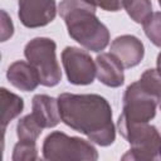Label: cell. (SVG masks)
I'll return each mask as SVG.
<instances>
[{
    "instance_id": "cell-1",
    "label": "cell",
    "mask_w": 161,
    "mask_h": 161,
    "mask_svg": "<svg viewBox=\"0 0 161 161\" xmlns=\"http://www.w3.org/2000/svg\"><path fill=\"white\" fill-rule=\"evenodd\" d=\"M60 119L64 125L88 137L98 146L106 147L116 140L112 108L99 94L60 93L58 97Z\"/></svg>"
},
{
    "instance_id": "cell-2",
    "label": "cell",
    "mask_w": 161,
    "mask_h": 161,
    "mask_svg": "<svg viewBox=\"0 0 161 161\" xmlns=\"http://www.w3.org/2000/svg\"><path fill=\"white\" fill-rule=\"evenodd\" d=\"M59 14L69 36L84 49L98 53L109 44V30L96 15V6L87 0H62Z\"/></svg>"
},
{
    "instance_id": "cell-3",
    "label": "cell",
    "mask_w": 161,
    "mask_h": 161,
    "mask_svg": "<svg viewBox=\"0 0 161 161\" xmlns=\"http://www.w3.org/2000/svg\"><path fill=\"white\" fill-rule=\"evenodd\" d=\"M117 127L131 148L122 160H161V133L148 122H130L118 117Z\"/></svg>"
},
{
    "instance_id": "cell-4",
    "label": "cell",
    "mask_w": 161,
    "mask_h": 161,
    "mask_svg": "<svg viewBox=\"0 0 161 161\" xmlns=\"http://www.w3.org/2000/svg\"><path fill=\"white\" fill-rule=\"evenodd\" d=\"M57 44L53 39L38 36L26 43L24 55L39 74L40 84L54 87L62 80V70L57 60Z\"/></svg>"
},
{
    "instance_id": "cell-5",
    "label": "cell",
    "mask_w": 161,
    "mask_h": 161,
    "mask_svg": "<svg viewBox=\"0 0 161 161\" xmlns=\"http://www.w3.org/2000/svg\"><path fill=\"white\" fill-rule=\"evenodd\" d=\"M43 157L49 161L63 160H89L98 158L97 148L80 137L68 136L64 132L54 131L43 142Z\"/></svg>"
},
{
    "instance_id": "cell-6",
    "label": "cell",
    "mask_w": 161,
    "mask_h": 161,
    "mask_svg": "<svg viewBox=\"0 0 161 161\" xmlns=\"http://www.w3.org/2000/svg\"><path fill=\"white\" fill-rule=\"evenodd\" d=\"M158 99L148 93L140 82L131 83L123 94V108L119 114L130 122H148L156 116Z\"/></svg>"
},
{
    "instance_id": "cell-7",
    "label": "cell",
    "mask_w": 161,
    "mask_h": 161,
    "mask_svg": "<svg viewBox=\"0 0 161 161\" xmlns=\"http://www.w3.org/2000/svg\"><path fill=\"white\" fill-rule=\"evenodd\" d=\"M62 63L69 83L75 86L92 84L96 78V60L83 49L65 47L62 52Z\"/></svg>"
},
{
    "instance_id": "cell-8",
    "label": "cell",
    "mask_w": 161,
    "mask_h": 161,
    "mask_svg": "<svg viewBox=\"0 0 161 161\" xmlns=\"http://www.w3.org/2000/svg\"><path fill=\"white\" fill-rule=\"evenodd\" d=\"M55 15V0H18V16L26 28L45 26L54 20Z\"/></svg>"
},
{
    "instance_id": "cell-9",
    "label": "cell",
    "mask_w": 161,
    "mask_h": 161,
    "mask_svg": "<svg viewBox=\"0 0 161 161\" xmlns=\"http://www.w3.org/2000/svg\"><path fill=\"white\" fill-rule=\"evenodd\" d=\"M109 53H112L122 63L125 69H128L141 63L145 55V47L137 36L125 34L112 40Z\"/></svg>"
},
{
    "instance_id": "cell-10",
    "label": "cell",
    "mask_w": 161,
    "mask_h": 161,
    "mask_svg": "<svg viewBox=\"0 0 161 161\" xmlns=\"http://www.w3.org/2000/svg\"><path fill=\"white\" fill-rule=\"evenodd\" d=\"M122 63L112 53H101L96 58V77L107 87L117 88L125 82Z\"/></svg>"
},
{
    "instance_id": "cell-11",
    "label": "cell",
    "mask_w": 161,
    "mask_h": 161,
    "mask_svg": "<svg viewBox=\"0 0 161 161\" xmlns=\"http://www.w3.org/2000/svg\"><path fill=\"white\" fill-rule=\"evenodd\" d=\"M31 114L43 128H53L62 119L59 114L58 98L47 94H35L31 99Z\"/></svg>"
},
{
    "instance_id": "cell-12",
    "label": "cell",
    "mask_w": 161,
    "mask_h": 161,
    "mask_svg": "<svg viewBox=\"0 0 161 161\" xmlns=\"http://www.w3.org/2000/svg\"><path fill=\"white\" fill-rule=\"evenodd\" d=\"M6 78L11 86L24 92H31L40 84L39 74L35 68L29 62L24 60L11 63L6 70Z\"/></svg>"
},
{
    "instance_id": "cell-13",
    "label": "cell",
    "mask_w": 161,
    "mask_h": 161,
    "mask_svg": "<svg viewBox=\"0 0 161 161\" xmlns=\"http://www.w3.org/2000/svg\"><path fill=\"white\" fill-rule=\"evenodd\" d=\"M1 93V103H3V117H1V125H3V131H5L6 126L15 118L18 117L24 108V101L21 97L18 94L8 91L6 88L0 89Z\"/></svg>"
},
{
    "instance_id": "cell-14",
    "label": "cell",
    "mask_w": 161,
    "mask_h": 161,
    "mask_svg": "<svg viewBox=\"0 0 161 161\" xmlns=\"http://www.w3.org/2000/svg\"><path fill=\"white\" fill-rule=\"evenodd\" d=\"M122 8L137 24H143L152 15L151 0H122Z\"/></svg>"
},
{
    "instance_id": "cell-15",
    "label": "cell",
    "mask_w": 161,
    "mask_h": 161,
    "mask_svg": "<svg viewBox=\"0 0 161 161\" xmlns=\"http://www.w3.org/2000/svg\"><path fill=\"white\" fill-rule=\"evenodd\" d=\"M43 131V127L30 113L18 121L16 136L20 141H36Z\"/></svg>"
},
{
    "instance_id": "cell-16",
    "label": "cell",
    "mask_w": 161,
    "mask_h": 161,
    "mask_svg": "<svg viewBox=\"0 0 161 161\" xmlns=\"http://www.w3.org/2000/svg\"><path fill=\"white\" fill-rule=\"evenodd\" d=\"M140 84L152 96H155L158 102L161 99V74L157 69H146L141 78L138 79Z\"/></svg>"
},
{
    "instance_id": "cell-17",
    "label": "cell",
    "mask_w": 161,
    "mask_h": 161,
    "mask_svg": "<svg viewBox=\"0 0 161 161\" xmlns=\"http://www.w3.org/2000/svg\"><path fill=\"white\" fill-rule=\"evenodd\" d=\"M13 161H34L38 160V148L35 141H20L13 150Z\"/></svg>"
},
{
    "instance_id": "cell-18",
    "label": "cell",
    "mask_w": 161,
    "mask_h": 161,
    "mask_svg": "<svg viewBox=\"0 0 161 161\" xmlns=\"http://www.w3.org/2000/svg\"><path fill=\"white\" fill-rule=\"evenodd\" d=\"M143 31L150 42L161 48V11L152 13V15L142 24Z\"/></svg>"
},
{
    "instance_id": "cell-19",
    "label": "cell",
    "mask_w": 161,
    "mask_h": 161,
    "mask_svg": "<svg viewBox=\"0 0 161 161\" xmlns=\"http://www.w3.org/2000/svg\"><path fill=\"white\" fill-rule=\"evenodd\" d=\"M14 34V25L5 10H1V42H6Z\"/></svg>"
},
{
    "instance_id": "cell-20",
    "label": "cell",
    "mask_w": 161,
    "mask_h": 161,
    "mask_svg": "<svg viewBox=\"0 0 161 161\" xmlns=\"http://www.w3.org/2000/svg\"><path fill=\"white\" fill-rule=\"evenodd\" d=\"M96 8H101L106 11H118L122 8V0H87Z\"/></svg>"
},
{
    "instance_id": "cell-21",
    "label": "cell",
    "mask_w": 161,
    "mask_h": 161,
    "mask_svg": "<svg viewBox=\"0 0 161 161\" xmlns=\"http://www.w3.org/2000/svg\"><path fill=\"white\" fill-rule=\"evenodd\" d=\"M157 70H158L160 74H161V52H160L158 55H157Z\"/></svg>"
},
{
    "instance_id": "cell-22",
    "label": "cell",
    "mask_w": 161,
    "mask_h": 161,
    "mask_svg": "<svg viewBox=\"0 0 161 161\" xmlns=\"http://www.w3.org/2000/svg\"><path fill=\"white\" fill-rule=\"evenodd\" d=\"M158 5H160V6H161V0H158Z\"/></svg>"
},
{
    "instance_id": "cell-23",
    "label": "cell",
    "mask_w": 161,
    "mask_h": 161,
    "mask_svg": "<svg viewBox=\"0 0 161 161\" xmlns=\"http://www.w3.org/2000/svg\"><path fill=\"white\" fill-rule=\"evenodd\" d=\"M158 103H160V108H161V99H160V102H158Z\"/></svg>"
}]
</instances>
